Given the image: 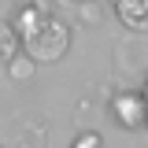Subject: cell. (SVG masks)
Segmentation results:
<instances>
[{"label":"cell","instance_id":"1","mask_svg":"<svg viewBox=\"0 0 148 148\" xmlns=\"http://www.w3.org/2000/svg\"><path fill=\"white\" fill-rule=\"evenodd\" d=\"M18 48L30 56L34 63H59L63 56L71 52V26L48 11L37 22V30H30L26 37H18Z\"/></svg>","mask_w":148,"mask_h":148},{"label":"cell","instance_id":"2","mask_svg":"<svg viewBox=\"0 0 148 148\" xmlns=\"http://www.w3.org/2000/svg\"><path fill=\"white\" fill-rule=\"evenodd\" d=\"M115 71L133 78V82L145 78V71H148V41H145V34H130L126 41L115 45Z\"/></svg>","mask_w":148,"mask_h":148},{"label":"cell","instance_id":"3","mask_svg":"<svg viewBox=\"0 0 148 148\" xmlns=\"http://www.w3.org/2000/svg\"><path fill=\"white\" fill-rule=\"evenodd\" d=\"M111 115H115V126L122 130H145V92L141 89H119L108 100Z\"/></svg>","mask_w":148,"mask_h":148},{"label":"cell","instance_id":"4","mask_svg":"<svg viewBox=\"0 0 148 148\" xmlns=\"http://www.w3.org/2000/svg\"><path fill=\"white\" fill-rule=\"evenodd\" d=\"M119 22L126 26L130 34H145L148 30V0H111Z\"/></svg>","mask_w":148,"mask_h":148},{"label":"cell","instance_id":"5","mask_svg":"<svg viewBox=\"0 0 148 148\" xmlns=\"http://www.w3.org/2000/svg\"><path fill=\"white\" fill-rule=\"evenodd\" d=\"M48 15V4L45 0H30V4H22L15 11V18H11V30H15L18 37H26L30 30H37V22Z\"/></svg>","mask_w":148,"mask_h":148},{"label":"cell","instance_id":"6","mask_svg":"<svg viewBox=\"0 0 148 148\" xmlns=\"http://www.w3.org/2000/svg\"><path fill=\"white\" fill-rule=\"evenodd\" d=\"M4 71H8V78H11V82H30V78H34V71H37V63L22 52V48H18V52L4 63Z\"/></svg>","mask_w":148,"mask_h":148},{"label":"cell","instance_id":"7","mask_svg":"<svg viewBox=\"0 0 148 148\" xmlns=\"http://www.w3.org/2000/svg\"><path fill=\"white\" fill-rule=\"evenodd\" d=\"M74 8H78V22L89 26V30H96V26L104 22V4H100V0H78Z\"/></svg>","mask_w":148,"mask_h":148},{"label":"cell","instance_id":"8","mask_svg":"<svg viewBox=\"0 0 148 148\" xmlns=\"http://www.w3.org/2000/svg\"><path fill=\"white\" fill-rule=\"evenodd\" d=\"M15 148H48V133H45V126H41V122H30V130L18 133Z\"/></svg>","mask_w":148,"mask_h":148},{"label":"cell","instance_id":"9","mask_svg":"<svg viewBox=\"0 0 148 148\" xmlns=\"http://www.w3.org/2000/svg\"><path fill=\"white\" fill-rule=\"evenodd\" d=\"M18 52V34L11 30V22H0V63H8Z\"/></svg>","mask_w":148,"mask_h":148},{"label":"cell","instance_id":"10","mask_svg":"<svg viewBox=\"0 0 148 148\" xmlns=\"http://www.w3.org/2000/svg\"><path fill=\"white\" fill-rule=\"evenodd\" d=\"M71 148H104V137L96 133V130H82L78 137H74V145Z\"/></svg>","mask_w":148,"mask_h":148},{"label":"cell","instance_id":"11","mask_svg":"<svg viewBox=\"0 0 148 148\" xmlns=\"http://www.w3.org/2000/svg\"><path fill=\"white\" fill-rule=\"evenodd\" d=\"M67 4H78V0H67Z\"/></svg>","mask_w":148,"mask_h":148}]
</instances>
